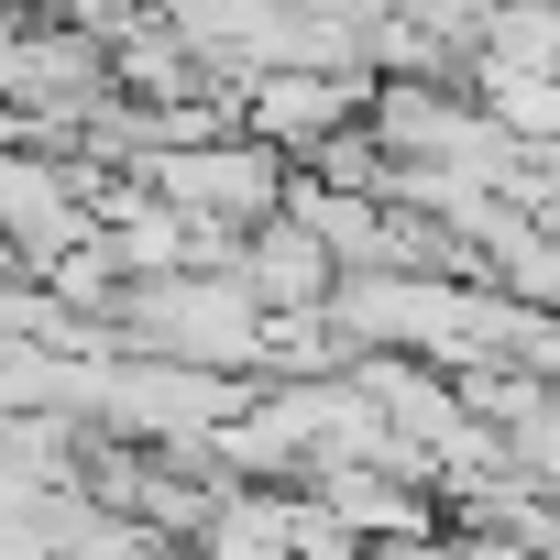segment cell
I'll return each instance as SVG.
<instances>
[{
  "mask_svg": "<svg viewBox=\"0 0 560 560\" xmlns=\"http://www.w3.org/2000/svg\"><path fill=\"white\" fill-rule=\"evenodd\" d=\"M110 341H121V352H187V363H220V374H253V385H264V298L242 287L231 264L121 275Z\"/></svg>",
  "mask_w": 560,
  "mask_h": 560,
  "instance_id": "cell-1",
  "label": "cell"
},
{
  "mask_svg": "<svg viewBox=\"0 0 560 560\" xmlns=\"http://www.w3.org/2000/svg\"><path fill=\"white\" fill-rule=\"evenodd\" d=\"M0 100H12L45 143H67L100 100H110V45L100 34H78V23H23V45H12V78H0Z\"/></svg>",
  "mask_w": 560,
  "mask_h": 560,
  "instance_id": "cell-4",
  "label": "cell"
},
{
  "mask_svg": "<svg viewBox=\"0 0 560 560\" xmlns=\"http://www.w3.org/2000/svg\"><path fill=\"white\" fill-rule=\"evenodd\" d=\"M287 209L330 242V264H341V275L396 264V209H385L374 187H330V176H308V165H298V176H287Z\"/></svg>",
  "mask_w": 560,
  "mask_h": 560,
  "instance_id": "cell-7",
  "label": "cell"
},
{
  "mask_svg": "<svg viewBox=\"0 0 560 560\" xmlns=\"http://www.w3.org/2000/svg\"><path fill=\"white\" fill-rule=\"evenodd\" d=\"M516 363H538V374L560 385V308H527V341H516Z\"/></svg>",
  "mask_w": 560,
  "mask_h": 560,
  "instance_id": "cell-9",
  "label": "cell"
},
{
  "mask_svg": "<svg viewBox=\"0 0 560 560\" xmlns=\"http://www.w3.org/2000/svg\"><path fill=\"white\" fill-rule=\"evenodd\" d=\"M231 275H242L264 308H319L341 264H330V242H319L298 209H275V220H253V231L231 242Z\"/></svg>",
  "mask_w": 560,
  "mask_h": 560,
  "instance_id": "cell-6",
  "label": "cell"
},
{
  "mask_svg": "<svg viewBox=\"0 0 560 560\" xmlns=\"http://www.w3.org/2000/svg\"><path fill=\"white\" fill-rule=\"evenodd\" d=\"M253 396V374H220V363H187V352H100V385H89V429L110 440H220V418Z\"/></svg>",
  "mask_w": 560,
  "mask_h": 560,
  "instance_id": "cell-2",
  "label": "cell"
},
{
  "mask_svg": "<svg viewBox=\"0 0 560 560\" xmlns=\"http://www.w3.org/2000/svg\"><path fill=\"white\" fill-rule=\"evenodd\" d=\"M363 89H374V78H352V67H253V78H242V132L275 143L287 165H308L330 132L363 121Z\"/></svg>",
  "mask_w": 560,
  "mask_h": 560,
  "instance_id": "cell-5",
  "label": "cell"
},
{
  "mask_svg": "<svg viewBox=\"0 0 560 560\" xmlns=\"http://www.w3.org/2000/svg\"><path fill=\"white\" fill-rule=\"evenodd\" d=\"M23 23H34V0H0V78H12V45H23Z\"/></svg>",
  "mask_w": 560,
  "mask_h": 560,
  "instance_id": "cell-10",
  "label": "cell"
},
{
  "mask_svg": "<svg viewBox=\"0 0 560 560\" xmlns=\"http://www.w3.org/2000/svg\"><path fill=\"white\" fill-rule=\"evenodd\" d=\"M494 67H527V78H560V0H483V45Z\"/></svg>",
  "mask_w": 560,
  "mask_h": 560,
  "instance_id": "cell-8",
  "label": "cell"
},
{
  "mask_svg": "<svg viewBox=\"0 0 560 560\" xmlns=\"http://www.w3.org/2000/svg\"><path fill=\"white\" fill-rule=\"evenodd\" d=\"M287 176H298V165L275 154V143H253L242 121L143 154V187H165V198H176L187 220H209V231H253V220H275V209H287Z\"/></svg>",
  "mask_w": 560,
  "mask_h": 560,
  "instance_id": "cell-3",
  "label": "cell"
}]
</instances>
